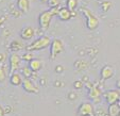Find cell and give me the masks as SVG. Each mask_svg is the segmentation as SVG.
Segmentation results:
<instances>
[{"label":"cell","mask_w":120,"mask_h":116,"mask_svg":"<svg viewBox=\"0 0 120 116\" xmlns=\"http://www.w3.org/2000/svg\"><path fill=\"white\" fill-rule=\"evenodd\" d=\"M111 7H112V3L109 2V1H105V2H103V4H102V9H103V11L104 12L109 11Z\"/></svg>","instance_id":"cb8c5ba5"},{"label":"cell","mask_w":120,"mask_h":116,"mask_svg":"<svg viewBox=\"0 0 120 116\" xmlns=\"http://www.w3.org/2000/svg\"><path fill=\"white\" fill-rule=\"evenodd\" d=\"M17 8L21 13H28L30 11V0H17Z\"/></svg>","instance_id":"9a60e30c"},{"label":"cell","mask_w":120,"mask_h":116,"mask_svg":"<svg viewBox=\"0 0 120 116\" xmlns=\"http://www.w3.org/2000/svg\"><path fill=\"white\" fill-rule=\"evenodd\" d=\"M20 75L23 77V79H30V78L32 77V75H33V71H32L28 66H25V67L21 68Z\"/></svg>","instance_id":"ac0fdd59"},{"label":"cell","mask_w":120,"mask_h":116,"mask_svg":"<svg viewBox=\"0 0 120 116\" xmlns=\"http://www.w3.org/2000/svg\"><path fill=\"white\" fill-rule=\"evenodd\" d=\"M28 67H29L33 73H37V71H39L43 68V61L39 59H36V58H34L33 60H31V61L29 62Z\"/></svg>","instance_id":"4fadbf2b"},{"label":"cell","mask_w":120,"mask_h":116,"mask_svg":"<svg viewBox=\"0 0 120 116\" xmlns=\"http://www.w3.org/2000/svg\"><path fill=\"white\" fill-rule=\"evenodd\" d=\"M68 98H69V99H71V100H73V99L75 98V93H69V94H68Z\"/></svg>","instance_id":"4316f807"},{"label":"cell","mask_w":120,"mask_h":116,"mask_svg":"<svg viewBox=\"0 0 120 116\" xmlns=\"http://www.w3.org/2000/svg\"><path fill=\"white\" fill-rule=\"evenodd\" d=\"M0 116H5V113H4V110H3V107L0 105Z\"/></svg>","instance_id":"83f0119b"},{"label":"cell","mask_w":120,"mask_h":116,"mask_svg":"<svg viewBox=\"0 0 120 116\" xmlns=\"http://www.w3.org/2000/svg\"><path fill=\"white\" fill-rule=\"evenodd\" d=\"M41 2H45V3H47L48 2V0H41Z\"/></svg>","instance_id":"4dcf8cb0"},{"label":"cell","mask_w":120,"mask_h":116,"mask_svg":"<svg viewBox=\"0 0 120 116\" xmlns=\"http://www.w3.org/2000/svg\"><path fill=\"white\" fill-rule=\"evenodd\" d=\"M54 16L51 14V12L49 10L44 11L39 14L38 16V23H39V28L41 31H47L50 27V23L52 21V18Z\"/></svg>","instance_id":"277c9868"},{"label":"cell","mask_w":120,"mask_h":116,"mask_svg":"<svg viewBox=\"0 0 120 116\" xmlns=\"http://www.w3.org/2000/svg\"><path fill=\"white\" fill-rule=\"evenodd\" d=\"M119 113H120V102L113 103V104L109 105V109H107V115L109 116H118Z\"/></svg>","instance_id":"2e32d148"},{"label":"cell","mask_w":120,"mask_h":116,"mask_svg":"<svg viewBox=\"0 0 120 116\" xmlns=\"http://www.w3.org/2000/svg\"><path fill=\"white\" fill-rule=\"evenodd\" d=\"M72 16H75V12L69 11L66 7H61L59 13H57V17L63 21H67L69 19H71Z\"/></svg>","instance_id":"7c38bea8"},{"label":"cell","mask_w":120,"mask_h":116,"mask_svg":"<svg viewBox=\"0 0 120 116\" xmlns=\"http://www.w3.org/2000/svg\"><path fill=\"white\" fill-rule=\"evenodd\" d=\"M50 60H55L62 52L64 51V43L62 39H51V44H50Z\"/></svg>","instance_id":"3957f363"},{"label":"cell","mask_w":120,"mask_h":116,"mask_svg":"<svg viewBox=\"0 0 120 116\" xmlns=\"http://www.w3.org/2000/svg\"><path fill=\"white\" fill-rule=\"evenodd\" d=\"M73 87H75V89H81L84 87V82L82 81V80H75V82H73Z\"/></svg>","instance_id":"7402d4cb"},{"label":"cell","mask_w":120,"mask_h":116,"mask_svg":"<svg viewBox=\"0 0 120 116\" xmlns=\"http://www.w3.org/2000/svg\"><path fill=\"white\" fill-rule=\"evenodd\" d=\"M7 79V70L1 64H0V83L4 82Z\"/></svg>","instance_id":"44dd1931"},{"label":"cell","mask_w":120,"mask_h":116,"mask_svg":"<svg viewBox=\"0 0 120 116\" xmlns=\"http://www.w3.org/2000/svg\"><path fill=\"white\" fill-rule=\"evenodd\" d=\"M9 63H10V73H16L18 70L19 66H20L21 55H19L16 52H13L9 58Z\"/></svg>","instance_id":"52a82bcc"},{"label":"cell","mask_w":120,"mask_h":116,"mask_svg":"<svg viewBox=\"0 0 120 116\" xmlns=\"http://www.w3.org/2000/svg\"><path fill=\"white\" fill-rule=\"evenodd\" d=\"M5 58H7V57H5L4 53H0V64L5 61Z\"/></svg>","instance_id":"484cf974"},{"label":"cell","mask_w":120,"mask_h":116,"mask_svg":"<svg viewBox=\"0 0 120 116\" xmlns=\"http://www.w3.org/2000/svg\"><path fill=\"white\" fill-rule=\"evenodd\" d=\"M86 86L88 87V97L94 102H99L101 100V91L95 83H86Z\"/></svg>","instance_id":"8992f818"},{"label":"cell","mask_w":120,"mask_h":116,"mask_svg":"<svg viewBox=\"0 0 120 116\" xmlns=\"http://www.w3.org/2000/svg\"><path fill=\"white\" fill-rule=\"evenodd\" d=\"M4 21H5L4 17H0V26H2L4 23Z\"/></svg>","instance_id":"f546056e"},{"label":"cell","mask_w":120,"mask_h":116,"mask_svg":"<svg viewBox=\"0 0 120 116\" xmlns=\"http://www.w3.org/2000/svg\"><path fill=\"white\" fill-rule=\"evenodd\" d=\"M77 113L79 116H95V108L94 104L89 101L82 102L77 110Z\"/></svg>","instance_id":"5b68a950"},{"label":"cell","mask_w":120,"mask_h":116,"mask_svg":"<svg viewBox=\"0 0 120 116\" xmlns=\"http://www.w3.org/2000/svg\"><path fill=\"white\" fill-rule=\"evenodd\" d=\"M118 116H120V113H119V114H118Z\"/></svg>","instance_id":"1f68e13d"},{"label":"cell","mask_w":120,"mask_h":116,"mask_svg":"<svg viewBox=\"0 0 120 116\" xmlns=\"http://www.w3.org/2000/svg\"><path fill=\"white\" fill-rule=\"evenodd\" d=\"M104 99L107 103L113 104V103H117L120 101V92L118 89H109L107 92L104 93Z\"/></svg>","instance_id":"ba28073f"},{"label":"cell","mask_w":120,"mask_h":116,"mask_svg":"<svg viewBox=\"0 0 120 116\" xmlns=\"http://www.w3.org/2000/svg\"><path fill=\"white\" fill-rule=\"evenodd\" d=\"M81 13L86 17V27L88 30L93 31V30H96L99 27V18H98L97 16L89 9H87V8L86 9H85V8H82Z\"/></svg>","instance_id":"7a4b0ae2"},{"label":"cell","mask_w":120,"mask_h":116,"mask_svg":"<svg viewBox=\"0 0 120 116\" xmlns=\"http://www.w3.org/2000/svg\"><path fill=\"white\" fill-rule=\"evenodd\" d=\"M79 5V0H66V8L69 11L75 12Z\"/></svg>","instance_id":"e0dca14e"},{"label":"cell","mask_w":120,"mask_h":116,"mask_svg":"<svg viewBox=\"0 0 120 116\" xmlns=\"http://www.w3.org/2000/svg\"><path fill=\"white\" fill-rule=\"evenodd\" d=\"M50 44H51V39L49 36H46V35H43V36H39L38 39H36L35 41H33L30 45L27 46V51L29 52H33V51H39L43 50L45 48L49 47Z\"/></svg>","instance_id":"6da1fadb"},{"label":"cell","mask_w":120,"mask_h":116,"mask_svg":"<svg viewBox=\"0 0 120 116\" xmlns=\"http://www.w3.org/2000/svg\"><path fill=\"white\" fill-rule=\"evenodd\" d=\"M22 80H23L22 76H21L18 71L11 73V76H10V83H11L12 85H14V86H18V85H20L21 83H22Z\"/></svg>","instance_id":"5bb4252c"},{"label":"cell","mask_w":120,"mask_h":116,"mask_svg":"<svg viewBox=\"0 0 120 116\" xmlns=\"http://www.w3.org/2000/svg\"><path fill=\"white\" fill-rule=\"evenodd\" d=\"M114 73H115V71H114V68L111 65H104L100 70V77L102 80L106 81V80L114 77Z\"/></svg>","instance_id":"8fae6325"},{"label":"cell","mask_w":120,"mask_h":116,"mask_svg":"<svg viewBox=\"0 0 120 116\" xmlns=\"http://www.w3.org/2000/svg\"><path fill=\"white\" fill-rule=\"evenodd\" d=\"M33 59H34L33 53L29 52V51H27L26 53H23V54L21 55V61H26V62H28V63H29L31 60H33Z\"/></svg>","instance_id":"ffe728a7"},{"label":"cell","mask_w":120,"mask_h":116,"mask_svg":"<svg viewBox=\"0 0 120 116\" xmlns=\"http://www.w3.org/2000/svg\"><path fill=\"white\" fill-rule=\"evenodd\" d=\"M21 85H22L23 91L28 94H37L39 92L38 86L30 79H23Z\"/></svg>","instance_id":"9c48e42d"},{"label":"cell","mask_w":120,"mask_h":116,"mask_svg":"<svg viewBox=\"0 0 120 116\" xmlns=\"http://www.w3.org/2000/svg\"><path fill=\"white\" fill-rule=\"evenodd\" d=\"M0 1H1V0H0Z\"/></svg>","instance_id":"d6a6232c"},{"label":"cell","mask_w":120,"mask_h":116,"mask_svg":"<svg viewBox=\"0 0 120 116\" xmlns=\"http://www.w3.org/2000/svg\"><path fill=\"white\" fill-rule=\"evenodd\" d=\"M116 87L118 89V91H120V79L117 80V82H116Z\"/></svg>","instance_id":"f1b7e54d"},{"label":"cell","mask_w":120,"mask_h":116,"mask_svg":"<svg viewBox=\"0 0 120 116\" xmlns=\"http://www.w3.org/2000/svg\"><path fill=\"white\" fill-rule=\"evenodd\" d=\"M61 0H48V4H49L50 8H55V7H59Z\"/></svg>","instance_id":"603a6c76"},{"label":"cell","mask_w":120,"mask_h":116,"mask_svg":"<svg viewBox=\"0 0 120 116\" xmlns=\"http://www.w3.org/2000/svg\"><path fill=\"white\" fill-rule=\"evenodd\" d=\"M22 46H21V43H19L18 41H13L10 45V49H11L13 52H17L18 50H20Z\"/></svg>","instance_id":"d6986e66"},{"label":"cell","mask_w":120,"mask_h":116,"mask_svg":"<svg viewBox=\"0 0 120 116\" xmlns=\"http://www.w3.org/2000/svg\"><path fill=\"white\" fill-rule=\"evenodd\" d=\"M34 34H35V30L32 26H25L19 32V36L23 39V41H30L33 39Z\"/></svg>","instance_id":"30bf717a"},{"label":"cell","mask_w":120,"mask_h":116,"mask_svg":"<svg viewBox=\"0 0 120 116\" xmlns=\"http://www.w3.org/2000/svg\"><path fill=\"white\" fill-rule=\"evenodd\" d=\"M55 71H56L57 73H61L64 71V67L62 65H57L56 67H55Z\"/></svg>","instance_id":"d4e9b609"}]
</instances>
